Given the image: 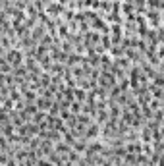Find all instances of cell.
<instances>
[{"label":"cell","instance_id":"cell-1","mask_svg":"<svg viewBox=\"0 0 164 166\" xmlns=\"http://www.w3.org/2000/svg\"><path fill=\"white\" fill-rule=\"evenodd\" d=\"M79 110H81V104L74 103V104H72V112H74V114H79Z\"/></svg>","mask_w":164,"mask_h":166},{"label":"cell","instance_id":"cell-2","mask_svg":"<svg viewBox=\"0 0 164 166\" xmlns=\"http://www.w3.org/2000/svg\"><path fill=\"white\" fill-rule=\"evenodd\" d=\"M39 166H52V164L48 162V160H45V158H41V160H39Z\"/></svg>","mask_w":164,"mask_h":166}]
</instances>
